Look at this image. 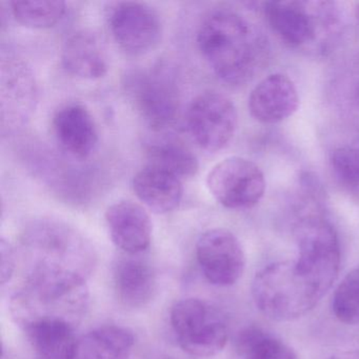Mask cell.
Instances as JSON below:
<instances>
[{
  "label": "cell",
  "mask_w": 359,
  "mask_h": 359,
  "mask_svg": "<svg viewBox=\"0 0 359 359\" xmlns=\"http://www.w3.org/2000/svg\"><path fill=\"white\" fill-rule=\"evenodd\" d=\"M197 46L203 60L224 83L243 85L266 66V37L245 16L230 9L210 12L198 28Z\"/></svg>",
  "instance_id": "6da1fadb"
},
{
  "label": "cell",
  "mask_w": 359,
  "mask_h": 359,
  "mask_svg": "<svg viewBox=\"0 0 359 359\" xmlns=\"http://www.w3.org/2000/svg\"><path fill=\"white\" fill-rule=\"evenodd\" d=\"M87 279L55 272L26 273L12 296L10 311L22 330L39 323H70L77 327L89 308Z\"/></svg>",
  "instance_id": "7a4b0ae2"
},
{
  "label": "cell",
  "mask_w": 359,
  "mask_h": 359,
  "mask_svg": "<svg viewBox=\"0 0 359 359\" xmlns=\"http://www.w3.org/2000/svg\"><path fill=\"white\" fill-rule=\"evenodd\" d=\"M20 249L28 271L69 273L87 279L96 264L93 245L72 226L51 218L26 226Z\"/></svg>",
  "instance_id": "3957f363"
},
{
  "label": "cell",
  "mask_w": 359,
  "mask_h": 359,
  "mask_svg": "<svg viewBox=\"0 0 359 359\" xmlns=\"http://www.w3.org/2000/svg\"><path fill=\"white\" fill-rule=\"evenodd\" d=\"M252 295L258 310L269 318L291 321L308 314L321 297L290 260L268 264L256 274Z\"/></svg>",
  "instance_id": "277c9868"
},
{
  "label": "cell",
  "mask_w": 359,
  "mask_h": 359,
  "mask_svg": "<svg viewBox=\"0 0 359 359\" xmlns=\"http://www.w3.org/2000/svg\"><path fill=\"white\" fill-rule=\"evenodd\" d=\"M264 6L271 28L290 47L325 50L339 27L337 9L327 1H272Z\"/></svg>",
  "instance_id": "5b68a950"
},
{
  "label": "cell",
  "mask_w": 359,
  "mask_h": 359,
  "mask_svg": "<svg viewBox=\"0 0 359 359\" xmlns=\"http://www.w3.org/2000/svg\"><path fill=\"white\" fill-rule=\"evenodd\" d=\"M296 269L323 298L339 273L341 255L337 233L327 220L311 216L296 228Z\"/></svg>",
  "instance_id": "8992f818"
},
{
  "label": "cell",
  "mask_w": 359,
  "mask_h": 359,
  "mask_svg": "<svg viewBox=\"0 0 359 359\" xmlns=\"http://www.w3.org/2000/svg\"><path fill=\"white\" fill-rule=\"evenodd\" d=\"M123 88L133 108L155 132L175 121L180 111V92L171 71L165 67L128 72Z\"/></svg>",
  "instance_id": "52a82bcc"
},
{
  "label": "cell",
  "mask_w": 359,
  "mask_h": 359,
  "mask_svg": "<svg viewBox=\"0 0 359 359\" xmlns=\"http://www.w3.org/2000/svg\"><path fill=\"white\" fill-rule=\"evenodd\" d=\"M170 321L178 344L192 356H214L222 352L228 342L226 319L205 300L187 298L176 302Z\"/></svg>",
  "instance_id": "ba28073f"
},
{
  "label": "cell",
  "mask_w": 359,
  "mask_h": 359,
  "mask_svg": "<svg viewBox=\"0 0 359 359\" xmlns=\"http://www.w3.org/2000/svg\"><path fill=\"white\" fill-rule=\"evenodd\" d=\"M212 196L226 209L255 207L266 192V180L257 165L243 157L224 158L207 176Z\"/></svg>",
  "instance_id": "9c48e42d"
},
{
  "label": "cell",
  "mask_w": 359,
  "mask_h": 359,
  "mask_svg": "<svg viewBox=\"0 0 359 359\" xmlns=\"http://www.w3.org/2000/svg\"><path fill=\"white\" fill-rule=\"evenodd\" d=\"M236 107L218 92H203L193 100L187 112V125L194 142L203 150L224 149L236 131Z\"/></svg>",
  "instance_id": "30bf717a"
},
{
  "label": "cell",
  "mask_w": 359,
  "mask_h": 359,
  "mask_svg": "<svg viewBox=\"0 0 359 359\" xmlns=\"http://www.w3.org/2000/svg\"><path fill=\"white\" fill-rule=\"evenodd\" d=\"M39 87L32 69L18 56L1 57L0 117L1 129L13 131L26 125L36 109Z\"/></svg>",
  "instance_id": "8fae6325"
},
{
  "label": "cell",
  "mask_w": 359,
  "mask_h": 359,
  "mask_svg": "<svg viewBox=\"0 0 359 359\" xmlns=\"http://www.w3.org/2000/svg\"><path fill=\"white\" fill-rule=\"evenodd\" d=\"M109 27L117 45L131 55L149 53L158 46L163 25L158 13L147 4L118 3L109 14Z\"/></svg>",
  "instance_id": "7c38bea8"
},
{
  "label": "cell",
  "mask_w": 359,
  "mask_h": 359,
  "mask_svg": "<svg viewBox=\"0 0 359 359\" xmlns=\"http://www.w3.org/2000/svg\"><path fill=\"white\" fill-rule=\"evenodd\" d=\"M197 262L212 285L229 287L241 278L245 257L237 237L226 229H212L199 237Z\"/></svg>",
  "instance_id": "4fadbf2b"
},
{
  "label": "cell",
  "mask_w": 359,
  "mask_h": 359,
  "mask_svg": "<svg viewBox=\"0 0 359 359\" xmlns=\"http://www.w3.org/2000/svg\"><path fill=\"white\" fill-rule=\"evenodd\" d=\"M299 96L293 81L283 74H271L252 90L248 100L250 113L266 125L280 123L297 111Z\"/></svg>",
  "instance_id": "5bb4252c"
},
{
  "label": "cell",
  "mask_w": 359,
  "mask_h": 359,
  "mask_svg": "<svg viewBox=\"0 0 359 359\" xmlns=\"http://www.w3.org/2000/svg\"><path fill=\"white\" fill-rule=\"evenodd\" d=\"M111 239L129 255H140L150 247L152 222L148 212L133 201L113 203L106 212Z\"/></svg>",
  "instance_id": "9a60e30c"
},
{
  "label": "cell",
  "mask_w": 359,
  "mask_h": 359,
  "mask_svg": "<svg viewBox=\"0 0 359 359\" xmlns=\"http://www.w3.org/2000/svg\"><path fill=\"white\" fill-rule=\"evenodd\" d=\"M53 131L60 147L77 159L91 156L98 144L97 126L83 104L60 108L53 118Z\"/></svg>",
  "instance_id": "2e32d148"
},
{
  "label": "cell",
  "mask_w": 359,
  "mask_h": 359,
  "mask_svg": "<svg viewBox=\"0 0 359 359\" xmlns=\"http://www.w3.org/2000/svg\"><path fill=\"white\" fill-rule=\"evenodd\" d=\"M62 64L69 74L87 81L102 79L109 70L102 41L88 30L77 31L67 39L62 46Z\"/></svg>",
  "instance_id": "e0dca14e"
},
{
  "label": "cell",
  "mask_w": 359,
  "mask_h": 359,
  "mask_svg": "<svg viewBox=\"0 0 359 359\" xmlns=\"http://www.w3.org/2000/svg\"><path fill=\"white\" fill-rule=\"evenodd\" d=\"M115 292L121 304L129 308H142L154 297L156 273L150 262L137 255L119 258L113 271Z\"/></svg>",
  "instance_id": "ac0fdd59"
},
{
  "label": "cell",
  "mask_w": 359,
  "mask_h": 359,
  "mask_svg": "<svg viewBox=\"0 0 359 359\" xmlns=\"http://www.w3.org/2000/svg\"><path fill=\"white\" fill-rule=\"evenodd\" d=\"M133 191L144 205L157 214L174 211L184 194L182 180L150 165H146L134 176Z\"/></svg>",
  "instance_id": "d6986e66"
},
{
  "label": "cell",
  "mask_w": 359,
  "mask_h": 359,
  "mask_svg": "<svg viewBox=\"0 0 359 359\" xmlns=\"http://www.w3.org/2000/svg\"><path fill=\"white\" fill-rule=\"evenodd\" d=\"M134 346L132 331L121 325H104L77 339L71 359H128Z\"/></svg>",
  "instance_id": "ffe728a7"
},
{
  "label": "cell",
  "mask_w": 359,
  "mask_h": 359,
  "mask_svg": "<svg viewBox=\"0 0 359 359\" xmlns=\"http://www.w3.org/2000/svg\"><path fill=\"white\" fill-rule=\"evenodd\" d=\"M146 157L150 167L177 176L180 180L194 177L198 172L196 155L182 140L174 136H159L146 144Z\"/></svg>",
  "instance_id": "44dd1931"
},
{
  "label": "cell",
  "mask_w": 359,
  "mask_h": 359,
  "mask_svg": "<svg viewBox=\"0 0 359 359\" xmlns=\"http://www.w3.org/2000/svg\"><path fill=\"white\" fill-rule=\"evenodd\" d=\"M70 323H39L24 329L31 346L41 359H71L77 339Z\"/></svg>",
  "instance_id": "7402d4cb"
},
{
  "label": "cell",
  "mask_w": 359,
  "mask_h": 359,
  "mask_svg": "<svg viewBox=\"0 0 359 359\" xmlns=\"http://www.w3.org/2000/svg\"><path fill=\"white\" fill-rule=\"evenodd\" d=\"M237 348L245 359H298L287 344L257 327H247L239 334Z\"/></svg>",
  "instance_id": "603a6c76"
},
{
  "label": "cell",
  "mask_w": 359,
  "mask_h": 359,
  "mask_svg": "<svg viewBox=\"0 0 359 359\" xmlns=\"http://www.w3.org/2000/svg\"><path fill=\"white\" fill-rule=\"evenodd\" d=\"M16 22L30 29H49L66 13L62 0H14L10 3Z\"/></svg>",
  "instance_id": "cb8c5ba5"
},
{
  "label": "cell",
  "mask_w": 359,
  "mask_h": 359,
  "mask_svg": "<svg viewBox=\"0 0 359 359\" xmlns=\"http://www.w3.org/2000/svg\"><path fill=\"white\" fill-rule=\"evenodd\" d=\"M332 310L341 323L359 325V266L348 272L338 285Z\"/></svg>",
  "instance_id": "d4e9b609"
},
{
  "label": "cell",
  "mask_w": 359,
  "mask_h": 359,
  "mask_svg": "<svg viewBox=\"0 0 359 359\" xmlns=\"http://www.w3.org/2000/svg\"><path fill=\"white\" fill-rule=\"evenodd\" d=\"M331 168L338 184L359 197V147H340L331 156Z\"/></svg>",
  "instance_id": "484cf974"
},
{
  "label": "cell",
  "mask_w": 359,
  "mask_h": 359,
  "mask_svg": "<svg viewBox=\"0 0 359 359\" xmlns=\"http://www.w3.org/2000/svg\"><path fill=\"white\" fill-rule=\"evenodd\" d=\"M0 274L1 285H6L13 276L16 268V254L14 248L6 239H1L0 243Z\"/></svg>",
  "instance_id": "4316f807"
},
{
  "label": "cell",
  "mask_w": 359,
  "mask_h": 359,
  "mask_svg": "<svg viewBox=\"0 0 359 359\" xmlns=\"http://www.w3.org/2000/svg\"><path fill=\"white\" fill-rule=\"evenodd\" d=\"M329 359H359V352H344L334 355Z\"/></svg>",
  "instance_id": "83f0119b"
},
{
  "label": "cell",
  "mask_w": 359,
  "mask_h": 359,
  "mask_svg": "<svg viewBox=\"0 0 359 359\" xmlns=\"http://www.w3.org/2000/svg\"><path fill=\"white\" fill-rule=\"evenodd\" d=\"M356 13H357V18H358V20H359V5H358V7H357V9H356Z\"/></svg>",
  "instance_id": "f1b7e54d"
}]
</instances>
